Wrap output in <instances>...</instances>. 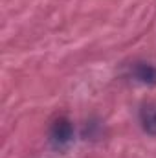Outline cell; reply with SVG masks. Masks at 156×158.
Returning <instances> with one entry per match:
<instances>
[{
	"label": "cell",
	"instance_id": "obj_1",
	"mask_svg": "<svg viewBox=\"0 0 156 158\" xmlns=\"http://www.w3.org/2000/svg\"><path fill=\"white\" fill-rule=\"evenodd\" d=\"M48 140H50V145L57 151H64L66 147H70V143L74 142V125H72V121L66 118H57L50 127Z\"/></svg>",
	"mask_w": 156,
	"mask_h": 158
},
{
	"label": "cell",
	"instance_id": "obj_2",
	"mask_svg": "<svg viewBox=\"0 0 156 158\" xmlns=\"http://www.w3.org/2000/svg\"><path fill=\"white\" fill-rule=\"evenodd\" d=\"M130 76L138 83L143 85H156V66L149 63H136L130 70Z\"/></svg>",
	"mask_w": 156,
	"mask_h": 158
},
{
	"label": "cell",
	"instance_id": "obj_3",
	"mask_svg": "<svg viewBox=\"0 0 156 158\" xmlns=\"http://www.w3.org/2000/svg\"><path fill=\"white\" fill-rule=\"evenodd\" d=\"M142 121H143V129L149 134L156 136V109H145L142 112Z\"/></svg>",
	"mask_w": 156,
	"mask_h": 158
}]
</instances>
